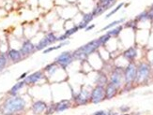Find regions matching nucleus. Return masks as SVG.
<instances>
[{"label": "nucleus", "mask_w": 153, "mask_h": 115, "mask_svg": "<svg viewBox=\"0 0 153 115\" xmlns=\"http://www.w3.org/2000/svg\"><path fill=\"white\" fill-rule=\"evenodd\" d=\"M26 107V101L20 96H9L0 105L1 115H19L24 112Z\"/></svg>", "instance_id": "1"}, {"label": "nucleus", "mask_w": 153, "mask_h": 115, "mask_svg": "<svg viewBox=\"0 0 153 115\" xmlns=\"http://www.w3.org/2000/svg\"><path fill=\"white\" fill-rule=\"evenodd\" d=\"M100 47V43L98 38L97 39H93L91 41H89L88 43L83 45V46L72 51V56H73L74 60L85 61L90 54L95 53Z\"/></svg>", "instance_id": "2"}, {"label": "nucleus", "mask_w": 153, "mask_h": 115, "mask_svg": "<svg viewBox=\"0 0 153 115\" xmlns=\"http://www.w3.org/2000/svg\"><path fill=\"white\" fill-rule=\"evenodd\" d=\"M151 67L148 63L142 62L137 66V71H136V83H145L148 82V80L150 77L151 73Z\"/></svg>", "instance_id": "3"}, {"label": "nucleus", "mask_w": 153, "mask_h": 115, "mask_svg": "<svg viewBox=\"0 0 153 115\" xmlns=\"http://www.w3.org/2000/svg\"><path fill=\"white\" fill-rule=\"evenodd\" d=\"M136 71L137 67L134 63H129L127 67L123 69V76H124V82L125 86H131L135 82L136 80Z\"/></svg>", "instance_id": "4"}, {"label": "nucleus", "mask_w": 153, "mask_h": 115, "mask_svg": "<svg viewBox=\"0 0 153 115\" xmlns=\"http://www.w3.org/2000/svg\"><path fill=\"white\" fill-rule=\"evenodd\" d=\"M90 93L91 91H88L84 86H82L80 91L76 95L72 96V102L74 103V107L86 105L90 101Z\"/></svg>", "instance_id": "5"}, {"label": "nucleus", "mask_w": 153, "mask_h": 115, "mask_svg": "<svg viewBox=\"0 0 153 115\" xmlns=\"http://www.w3.org/2000/svg\"><path fill=\"white\" fill-rule=\"evenodd\" d=\"M73 56H72V51H65L61 53L58 56L55 57V62L58 65V67L61 68L62 69H67L69 66L71 65L73 62Z\"/></svg>", "instance_id": "6"}, {"label": "nucleus", "mask_w": 153, "mask_h": 115, "mask_svg": "<svg viewBox=\"0 0 153 115\" xmlns=\"http://www.w3.org/2000/svg\"><path fill=\"white\" fill-rule=\"evenodd\" d=\"M105 100V87L96 85L90 93V101L92 104H99Z\"/></svg>", "instance_id": "7"}, {"label": "nucleus", "mask_w": 153, "mask_h": 115, "mask_svg": "<svg viewBox=\"0 0 153 115\" xmlns=\"http://www.w3.org/2000/svg\"><path fill=\"white\" fill-rule=\"evenodd\" d=\"M57 37L55 36V33L53 32L48 33L38 42V44L36 45V51H43L47 47H49L50 45L57 42Z\"/></svg>", "instance_id": "8"}, {"label": "nucleus", "mask_w": 153, "mask_h": 115, "mask_svg": "<svg viewBox=\"0 0 153 115\" xmlns=\"http://www.w3.org/2000/svg\"><path fill=\"white\" fill-rule=\"evenodd\" d=\"M124 81V76H123V68H117L112 71L110 75V80L109 82L114 84L117 89H120V87L122 86V83Z\"/></svg>", "instance_id": "9"}, {"label": "nucleus", "mask_w": 153, "mask_h": 115, "mask_svg": "<svg viewBox=\"0 0 153 115\" xmlns=\"http://www.w3.org/2000/svg\"><path fill=\"white\" fill-rule=\"evenodd\" d=\"M20 53L23 55L24 58L30 56L31 54H33L36 51V45H35L32 41L29 39L25 40L22 43V46L20 48Z\"/></svg>", "instance_id": "10"}, {"label": "nucleus", "mask_w": 153, "mask_h": 115, "mask_svg": "<svg viewBox=\"0 0 153 115\" xmlns=\"http://www.w3.org/2000/svg\"><path fill=\"white\" fill-rule=\"evenodd\" d=\"M43 78H44V72L41 70H38L27 75L26 78L24 80V82H25L26 85H35L39 82H40Z\"/></svg>", "instance_id": "11"}, {"label": "nucleus", "mask_w": 153, "mask_h": 115, "mask_svg": "<svg viewBox=\"0 0 153 115\" xmlns=\"http://www.w3.org/2000/svg\"><path fill=\"white\" fill-rule=\"evenodd\" d=\"M7 54V57H8L9 61H10L12 63V64H17V63H19L23 60V59H25L23 57V55L21 54L20 51L17 50V49H9V50L6 53Z\"/></svg>", "instance_id": "12"}, {"label": "nucleus", "mask_w": 153, "mask_h": 115, "mask_svg": "<svg viewBox=\"0 0 153 115\" xmlns=\"http://www.w3.org/2000/svg\"><path fill=\"white\" fill-rule=\"evenodd\" d=\"M47 108V103L43 100H37L31 106V110L36 115H40L45 112Z\"/></svg>", "instance_id": "13"}, {"label": "nucleus", "mask_w": 153, "mask_h": 115, "mask_svg": "<svg viewBox=\"0 0 153 115\" xmlns=\"http://www.w3.org/2000/svg\"><path fill=\"white\" fill-rule=\"evenodd\" d=\"M72 106V101L69 99H62L55 102V112L59 113L69 110Z\"/></svg>", "instance_id": "14"}, {"label": "nucleus", "mask_w": 153, "mask_h": 115, "mask_svg": "<svg viewBox=\"0 0 153 115\" xmlns=\"http://www.w3.org/2000/svg\"><path fill=\"white\" fill-rule=\"evenodd\" d=\"M119 89L111 82H108L105 85V99H112L117 95Z\"/></svg>", "instance_id": "15"}, {"label": "nucleus", "mask_w": 153, "mask_h": 115, "mask_svg": "<svg viewBox=\"0 0 153 115\" xmlns=\"http://www.w3.org/2000/svg\"><path fill=\"white\" fill-rule=\"evenodd\" d=\"M136 56H137V51L134 47L128 48L127 50H125L123 53V57L130 63H133Z\"/></svg>", "instance_id": "16"}, {"label": "nucleus", "mask_w": 153, "mask_h": 115, "mask_svg": "<svg viewBox=\"0 0 153 115\" xmlns=\"http://www.w3.org/2000/svg\"><path fill=\"white\" fill-rule=\"evenodd\" d=\"M94 19V16L92 14V12H88V13H86V14L83 16V19L81 22L79 23L78 24V28L79 30L80 29H86V26L88 25V24L90 23V22Z\"/></svg>", "instance_id": "17"}, {"label": "nucleus", "mask_w": 153, "mask_h": 115, "mask_svg": "<svg viewBox=\"0 0 153 115\" xmlns=\"http://www.w3.org/2000/svg\"><path fill=\"white\" fill-rule=\"evenodd\" d=\"M25 86H26V83L24 81L17 82L15 84L10 88V90L9 91V95L11 96H18V93L20 92V90H22Z\"/></svg>", "instance_id": "18"}, {"label": "nucleus", "mask_w": 153, "mask_h": 115, "mask_svg": "<svg viewBox=\"0 0 153 115\" xmlns=\"http://www.w3.org/2000/svg\"><path fill=\"white\" fill-rule=\"evenodd\" d=\"M95 82H96L97 85H100V86H104V87H105V85L109 82L108 77H107V75L104 72L99 71L98 72V75H97V78H96Z\"/></svg>", "instance_id": "19"}, {"label": "nucleus", "mask_w": 153, "mask_h": 115, "mask_svg": "<svg viewBox=\"0 0 153 115\" xmlns=\"http://www.w3.org/2000/svg\"><path fill=\"white\" fill-rule=\"evenodd\" d=\"M58 68H59L58 65L55 62H53V63H50V64L45 66L44 68H43V72L44 73H48V75L52 76L58 70Z\"/></svg>", "instance_id": "20"}, {"label": "nucleus", "mask_w": 153, "mask_h": 115, "mask_svg": "<svg viewBox=\"0 0 153 115\" xmlns=\"http://www.w3.org/2000/svg\"><path fill=\"white\" fill-rule=\"evenodd\" d=\"M9 63V59L7 57V54L5 53H0V71L4 70L7 68Z\"/></svg>", "instance_id": "21"}, {"label": "nucleus", "mask_w": 153, "mask_h": 115, "mask_svg": "<svg viewBox=\"0 0 153 115\" xmlns=\"http://www.w3.org/2000/svg\"><path fill=\"white\" fill-rule=\"evenodd\" d=\"M122 29H123V26H122V25H119V26L114 27L112 30L108 31L107 33L110 35L111 37H117V36H119V35L120 34L121 31H122Z\"/></svg>", "instance_id": "22"}, {"label": "nucleus", "mask_w": 153, "mask_h": 115, "mask_svg": "<svg viewBox=\"0 0 153 115\" xmlns=\"http://www.w3.org/2000/svg\"><path fill=\"white\" fill-rule=\"evenodd\" d=\"M125 21L124 18L120 19V20H117V21H114V22H112L111 23H109L108 25H106L105 27H103V28L102 29V31H106V30H109L110 28H113V27H116V25H119V24H120L121 23H123Z\"/></svg>", "instance_id": "23"}, {"label": "nucleus", "mask_w": 153, "mask_h": 115, "mask_svg": "<svg viewBox=\"0 0 153 115\" xmlns=\"http://www.w3.org/2000/svg\"><path fill=\"white\" fill-rule=\"evenodd\" d=\"M55 113V102H52L49 105H47L46 110H45V115H52Z\"/></svg>", "instance_id": "24"}, {"label": "nucleus", "mask_w": 153, "mask_h": 115, "mask_svg": "<svg viewBox=\"0 0 153 115\" xmlns=\"http://www.w3.org/2000/svg\"><path fill=\"white\" fill-rule=\"evenodd\" d=\"M78 30H79L78 26H77V25H73L72 27H71V28H69V29L66 30L64 34H65L68 37H69L71 36H72V35H74L75 33H77V32H78Z\"/></svg>", "instance_id": "25"}, {"label": "nucleus", "mask_w": 153, "mask_h": 115, "mask_svg": "<svg viewBox=\"0 0 153 115\" xmlns=\"http://www.w3.org/2000/svg\"><path fill=\"white\" fill-rule=\"evenodd\" d=\"M110 38H111V36L108 33L104 34V35H102V37H100L98 39H99L100 43V46H102V45H104L106 42H108V40H110Z\"/></svg>", "instance_id": "26"}, {"label": "nucleus", "mask_w": 153, "mask_h": 115, "mask_svg": "<svg viewBox=\"0 0 153 115\" xmlns=\"http://www.w3.org/2000/svg\"><path fill=\"white\" fill-rule=\"evenodd\" d=\"M136 22H142V21H147L148 20V10H145V11L141 12L140 14H139L136 17Z\"/></svg>", "instance_id": "27"}, {"label": "nucleus", "mask_w": 153, "mask_h": 115, "mask_svg": "<svg viewBox=\"0 0 153 115\" xmlns=\"http://www.w3.org/2000/svg\"><path fill=\"white\" fill-rule=\"evenodd\" d=\"M122 7H123V3H120V4H119V5H117V7H116V8H115L113 10H112V11H110L109 13H108V14H107L106 15V17H105V18L106 19H108L109 18V17L110 16H112V15H114L115 14V13H117V11H119V10L121 9V8H122Z\"/></svg>", "instance_id": "28"}, {"label": "nucleus", "mask_w": 153, "mask_h": 115, "mask_svg": "<svg viewBox=\"0 0 153 115\" xmlns=\"http://www.w3.org/2000/svg\"><path fill=\"white\" fill-rule=\"evenodd\" d=\"M117 115L116 113H114L112 110H98L96 112H94L93 115Z\"/></svg>", "instance_id": "29"}, {"label": "nucleus", "mask_w": 153, "mask_h": 115, "mask_svg": "<svg viewBox=\"0 0 153 115\" xmlns=\"http://www.w3.org/2000/svg\"><path fill=\"white\" fill-rule=\"evenodd\" d=\"M136 20H133V21H130V22H128L126 23V27H135V25H136Z\"/></svg>", "instance_id": "30"}, {"label": "nucleus", "mask_w": 153, "mask_h": 115, "mask_svg": "<svg viewBox=\"0 0 153 115\" xmlns=\"http://www.w3.org/2000/svg\"><path fill=\"white\" fill-rule=\"evenodd\" d=\"M27 75H28V73H27V72H24L23 74L21 75L18 79H17V81H18V82H20V81H24V80H25V79L26 78V77H27Z\"/></svg>", "instance_id": "31"}, {"label": "nucleus", "mask_w": 153, "mask_h": 115, "mask_svg": "<svg viewBox=\"0 0 153 115\" xmlns=\"http://www.w3.org/2000/svg\"><path fill=\"white\" fill-rule=\"evenodd\" d=\"M119 110L121 111V112L126 113V112H128L129 110H130V108L127 107V106H122V107H120V108H119Z\"/></svg>", "instance_id": "32"}, {"label": "nucleus", "mask_w": 153, "mask_h": 115, "mask_svg": "<svg viewBox=\"0 0 153 115\" xmlns=\"http://www.w3.org/2000/svg\"><path fill=\"white\" fill-rule=\"evenodd\" d=\"M148 20L153 21V9L148 10Z\"/></svg>", "instance_id": "33"}, {"label": "nucleus", "mask_w": 153, "mask_h": 115, "mask_svg": "<svg viewBox=\"0 0 153 115\" xmlns=\"http://www.w3.org/2000/svg\"><path fill=\"white\" fill-rule=\"evenodd\" d=\"M94 27H95V24H90V25L86 26V28L85 30H86V31H90V30H92Z\"/></svg>", "instance_id": "34"}, {"label": "nucleus", "mask_w": 153, "mask_h": 115, "mask_svg": "<svg viewBox=\"0 0 153 115\" xmlns=\"http://www.w3.org/2000/svg\"><path fill=\"white\" fill-rule=\"evenodd\" d=\"M120 115H130V114H128V113H123V114H120Z\"/></svg>", "instance_id": "35"}, {"label": "nucleus", "mask_w": 153, "mask_h": 115, "mask_svg": "<svg viewBox=\"0 0 153 115\" xmlns=\"http://www.w3.org/2000/svg\"><path fill=\"white\" fill-rule=\"evenodd\" d=\"M150 9H153V4H152V5L150 6Z\"/></svg>", "instance_id": "36"}, {"label": "nucleus", "mask_w": 153, "mask_h": 115, "mask_svg": "<svg viewBox=\"0 0 153 115\" xmlns=\"http://www.w3.org/2000/svg\"><path fill=\"white\" fill-rule=\"evenodd\" d=\"M152 66H153V60H152Z\"/></svg>", "instance_id": "37"}]
</instances>
